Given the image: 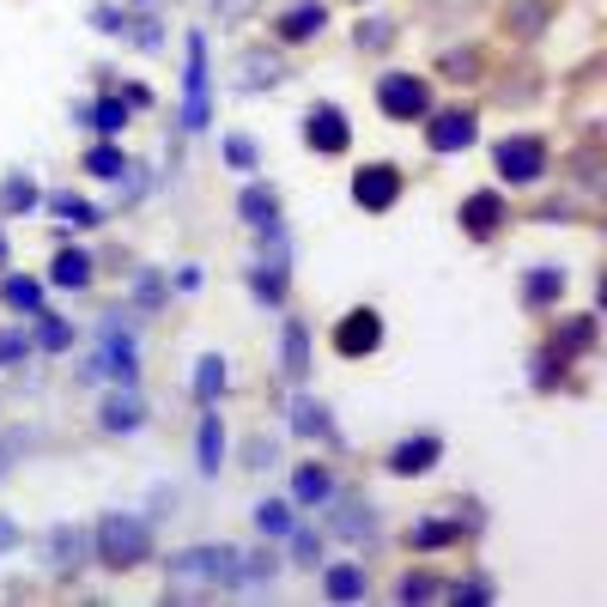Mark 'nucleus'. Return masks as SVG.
Masks as SVG:
<instances>
[{
    "mask_svg": "<svg viewBox=\"0 0 607 607\" xmlns=\"http://www.w3.org/2000/svg\"><path fill=\"white\" fill-rule=\"evenodd\" d=\"M559 352H590L595 347V317H571L559 322V340H553Z\"/></svg>",
    "mask_w": 607,
    "mask_h": 607,
    "instance_id": "obj_22",
    "label": "nucleus"
},
{
    "mask_svg": "<svg viewBox=\"0 0 607 607\" xmlns=\"http://www.w3.org/2000/svg\"><path fill=\"white\" fill-rule=\"evenodd\" d=\"M37 340H43L49 352H61V347H74V328H67L61 317H43V322H37Z\"/></svg>",
    "mask_w": 607,
    "mask_h": 607,
    "instance_id": "obj_32",
    "label": "nucleus"
},
{
    "mask_svg": "<svg viewBox=\"0 0 607 607\" xmlns=\"http://www.w3.org/2000/svg\"><path fill=\"white\" fill-rule=\"evenodd\" d=\"M468 534V522H450V516H425V522H413L408 529V546L413 553H431V546H450Z\"/></svg>",
    "mask_w": 607,
    "mask_h": 607,
    "instance_id": "obj_12",
    "label": "nucleus"
},
{
    "mask_svg": "<svg viewBox=\"0 0 607 607\" xmlns=\"http://www.w3.org/2000/svg\"><path fill=\"white\" fill-rule=\"evenodd\" d=\"M486 595H492L486 583H462V590H455V602H486Z\"/></svg>",
    "mask_w": 607,
    "mask_h": 607,
    "instance_id": "obj_41",
    "label": "nucleus"
},
{
    "mask_svg": "<svg viewBox=\"0 0 607 607\" xmlns=\"http://www.w3.org/2000/svg\"><path fill=\"white\" fill-rule=\"evenodd\" d=\"M237 212H243V219H249V225H261V231H268V219H273V195H268V189H256V182H249V189H243V195H237Z\"/></svg>",
    "mask_w": 607,
    "mask_h": 607,
    "instance_id": "obj_23",
    "label": "nucleus"
},
{
    "mask_svg": "<svg viewBox=\"0 0 607 607\" xmlns=\"http://www.w3.org/2000/svg\"><path fill=\"white\" fill-rule=\"evenodd\" d=\"M256 298L286 304V273H280V268H256Z\"/></svg>",
    "mask_w": 607,
    "mask_h": 607,
    "instance_id": "obj_34",
    "label": "nucleus"
},
{
    "mask_svg": "<svg viewBox=\"0 0 607 607\" xmlns=\"http://www.w3.org/2000/svg\"><path fill=\"white\" fill-rule=\"evenodd\" d=\"M377 109L389 121H425V109H431V79L425 74H383L377 79Z\"/></svg>",
    "mask_w": 607,
    "mask_h": 607,
    "instance_id": "obj_2",
    "label": "nucleus"
},
{
    "mask_svg": "<svg viewBox=\"0 0 607 607\" xmlns=\"http://www.w3.org/2000/svg\"><path fill=\"white\" fill-rule=\"evenodd\" d=\"M292 431H304V438H317V431H328V413L310 401V395H298L292 401Z\"/></svg>",
    "mask_w": 607,
    "mask_h": 607,
    "instance_id": "obj_25",
    "label": "nucleus"
},
{
    "mask_svg": "<svg viewBox=\"0 0 607 607\" xmlns=\"http://www.w3.org/2000/svg\"><path fill=\"white\" fill-rule=\"evenodd\" d=\"M243 79H280V61H268L256 49V55H243Z\"/></svg>",
    "mask_w": 607,
    "mask_h": 607,
    "instance_id": "obj_37",
    "label": "nucleus"
},
{
    "mask_svg": "<svg viewBox=\"0 0 607 607\" xmlns=\"http://www.w3.org/2000/svg\"><path fill=\"white\" fill-rule=\"evenodd\" d=\"M322 25H328V7L322 0H298V7H286V13L273 18V37L280 43H310V37H322Z\"/></svg>",
    "mask_w": 607,
    "mask_h": 607,
    "instance_id": "obj_10",
    "label": "nucleus"
},
{
    "mask_svg": "<svg viewBox=\"0 0 607 607\" xmlns=\"http://www.w3.org/2000/svg\"><path fill=\"white\" fill-rule=\"evenodd\" d=\"M322 590H328L334 602H359V595L371 590V577H364L359 565H328V577H322Z\"/></svg>",
    "mask_w": 607,
    "mask_h": 607,
    "instance_id": "obj_16",
    "label": "nucleus"
},
{
    "mask_svg": "<svg viewBox=\"0 0 607 607\" xmlns=\"http://www.w3.org/2000/svg\"><path fill=\"white\" fill-rule=\"evenodd\" d=\"M49 280L67 286V292H86L91 286V256H86V249H61L55 268H49Z\"/></svg>",
    "mask_w": 607,
    "mask_h": 607,
    "instance_id": "obj_14",
    "label": "nucleus"
},
{
    "mask_svg": "<svg viewBox=\"0 0 607 607\" xmlns=\"http://www.w3.org/2000/svg\"><path fill=\"white\" fill-rule=\"evenodd\" d=\"M395 595H401V602H431V595H443V590L431 583V577H401V590Z\"/></svg>",
    "mask_w": 607,
    "mask_h": 607,
    "instance_id": "obj_35",
    "label": "nucleus"
},
{
    "mask_svg": "<svg viewBox=\"0 0 607 607\" xmlns=\"http://www.w3.org/2000/svg\"><path fill=\"white\" fill-rule=\"evenodd\" d=\"M49 207H55V219H74V225H98V207H91V201L55 195V201H49Z\"/></svg>",
    "mask_w": 607,
    "mask_h": 607,
    "instance_id": "obj_28",
    "label": "nucleus"
},
{
    "mask_svg": "<svg viewBox=\"0 0 607 607\" xmlns=\"http://www.w3.org/2000/svg\"><path fill=\"white\" fill-rule=\"evenodd\" d=\"M438 455H443V443L438 438H408V443H395L389 450V474H425V468H438Z\"/></svg>",
    "mask_w": 607,
    "mask_h": 607,
    "instance_id": "obj_11",
    "label": "nucleus"
},
{
    "mask_svg": "<svg viewBox=\"0 0 607 607\" xmlns=\"http://www.w3.org/2000/svg\"><path fill=\"white\" fill-rule=\"evenodd\" d=\"M383 347V317L371 310V304H359V310H347V317L334 322V352L340 359H364V352Z\"/></svg>",
    "mask_w": 607,
    "mask_h": 607,
    "instance_id": "obj_7",
    "label": "nucleus"
},
{
    "mask_svg": "<svg viewBox=\"0 0 607 607\" xmlns=\"http://www.w3.org/2000/svg\"><path fill=\"white\" fill-rule=\"evenodd\" d=\"M225 158L237 170H249V165H256V146H249V140H225Z\"/></svg>",
    "mask_w": 607,
    "mask_h": 607,
    "instance_id": "obj_39",
    "label": "nucleus"
},
{
    "mask_svg": "<svg viewBox=\"0 0 607 607\" xmlns=\"http://www.w3.org/2000/svg\"><path fill=\"white\" fill-rule=\"evenodd\" d=\"M98 419H104V431H134V425H140V401H134V395H109Z\"/></svg>",
    "mask_w": 607,
    "mask_h": 607,
    "instance_id": "obj_20",
    "label": "nucleus"
},
{
    "mask_svg": "<svg viewBox=\"0 0 607 607\" xmlns=\"http://www.w3.org/2000/svg\"><path fill=\"white\" fill-rule=\"evenodd\" d=\"M304 146H310V152H322V158H334V152H347V146H352L347 116H340L334 104H317L310 116H304Z\"/></svg>",
    "mask_w": 607,
    "mask_h": 607,
    "instance_id": "obj_9",
    "label": "nucleus"
},
{
    "mask_svg": "<svg viewBox=\"0 0 607 607\" xmlns=\"http://www.w3.org/2000/svg\"><path fill=\"white\" fill-rule=\"evenodd\" d=\"M352 43H359V49H389L395 43V25H389V18H359Z\"/></svg>",
    "mask_w": 607,
    "mask_h": 607,
    "instance_id": "obj_26",
    "label": "nucleus"
},
{
    "mask_svg": "<svg viewBox=\"0 0 607 607\" xmlns=\"http://www.w3.org/2000/svg\"><path fill=\"white\" fill-rule=\"evenodd\" d=\"M474 134H480V116L468 104H450V109H425V146L450 158V152H468Z\"/></svg>",
    "mask_w": 607,
    "mask_h": 607,
    "instance_id": "obj_4",
    "label": "nucleus"
},
{
    "mask_svg": "<svg viewBox=\"0 0 607 607\" xmlns=\"http://www.w3.org/2000/svg\"><path fill=\"white\" fill-rule=\"evenodd\" d=\"M286 377L292 383L310 377V328L304 322H286Z\"/></svg>",
    "mask_w": 607,
    "mask_h": 607,
    "instance_id": "obj_19",
    "label": "nucleus"
},
{
    "mask_svg": "<svg viewBox=\"0 0 607 607\" xmlns=\"http://www.w3.org/2000/svg\"><path fill=\"white\" fill-rule=\"evenodd\" d=\"M455 219H462V231H468L474 243H492L504 225H511V201H504L499 189H474V195L462 201V212H455Z\"/></svg>",
    "mask_w": 607,
    "mask_h": 607,
    "instance_id": "obj_6",
    "label": "nucleus"
},
{
    "mask_svg": "<svg viewBox=\"0 0 607 607\" xmlns=\"http://www.w3.org/2000/svg\"><path fill=\"white\" fill-rule=\"evenodd\" d=\"M7 541H13V529H7V522H0V546H7Z\"/></svg>",
    "mask_w": 607,
    "mask_h": 607,
    "instance_id": "obj_43",
    "label": "nucleus"
},
{
    "mask_svg": "<svg viewBox=\"0 0 607 607\" xmlns=\"http://www.w3.org/2000/svg\"><path fill=\"white\" fill-rule=\"evenodd\" d=\"M219 389H225V359H219V352H207V359L195 364V395H201V401H212Z\"/></svg>",
    "mask_w": 607,
    "mask_h": 607,
    "instance_id": "obj_24",
    "label": "nucleus"
},
{
    "mask_svg": "<svg viewBox=\"0 0 607 607\" xmlns=\"http://www.w3.org/2000/svg\"><path fill=\"white\" fill-rule=\"evenodd\" d=\"M559 371H565V352L546 347L541 359H534V389H553V383H559Z\"/></svg>",
    "mask_w": 607,
    "mask_h": 607,
    "instance_id": "obj_30",
    "label": "nucleus"
},
{
    "mask_svg": "<svg viewBox=\"0 0 607 607\" xmlns=\"http://www.w3.org/2000/svg\"><path fill=\"white\" fill-rule=\"evenodd\" d=\"M207 121V43H189V128Z\"/></svg>",
    "mask_w": 607,
    "mask_h": 607,
    "instance_id": "obj_13",
    "label": "nucleus"
},
{
    "mask_svg": "<svg viewBox=\"0 0 607 607\" xmlns=\"http://www.w3.org/2000/svg\"><path fill=\"white\" fill-rule=\"evenodd\" d=\"M292 492H298V504H328L334 499V474L322 468V462H304L298 480H292Z\"/></svg>",
    "mask_w": 607,
    "mask_h": 607,
    "instance_id": "obj_15",
    "label": "nucleus"
},
{
    "mask_svg": "<svg viewBox=\"0 0 607 607\" xmlns=\"http://www.w3.org/2000/svg\"><path fill=\"white\" fill-rule=\"evenodd\" d=\"M146 553H152V529L140 516H104V522H98V559H104L109 571H134Z\"/></svg>",
    "mask_w": 607,
    "mask_h": 607,
    "instance_id": "obj_1",
    "label": "nucleus"
},
{
    "mask_svg": "<svg viewBox=\"0 0 607 607\" xmlns=\"http://www.w3.org/2000/svg\"><path fill=\"white\" fill-rule=\"evenodd\" d=\"M546 13H553L546 0H522L516 13H504V30H511V37H522V43H534V37H541V25H546Z\"/></svg>",
    "mask_w": 607,
    "mask_h": 607,
    "instance_id": "obj_17",
    "label": "nucleus"
},
{
    "mask_svg": "<svg viewBox=\"0 0 607 607\" xmlns=\"http://www.w3.org/2000/svg\"><path fill=\"white\" fill-rule=\"evenodd\" d=\"M86 170H91V177H121L128 158H121V146H91L86 152Z\"/></svg>",
    "mask_w": 607,
    "mask_h": 607,
    "instance_id": "obj_27",
    "label": "nucleus"
},
{
    "mask_svg": "<svg viewBox=\"0 0 607 607\" xmlns=\"http://www.w3.org/2000/svg\"><path fill=\"white\" fill-rule=\"evenodd\" d=\"M474 67H480L474 55H443V74H474Z\"/></svg>",
    "mask_w": 607,
    "mask_h": 607,
    "instance_id": "obj_40",
    "label": "nucleus"
},
{
    "mask_svg": "<svg viewBox=\"0 0 607 607\" xmlns=\"http://www.w3.org/2000/svg\"><path fill=\"white\" fill-rule=\"evenodd\" d=\"M7 304H13V310H37L43 286H37V280H7Z\"/></svg>",
    "mask_w": 607,
    "mask_h": 607,
    "instance_id": "obj_33",
    "label": "nucleus"
},
{
    "mask_svg": "<svg viewBox=\"0 0 607 607\" xmlns=\"http://www.w3.org/2000/svg\"><path fill=\"white\" fill-rule=\"evenodd\" d=\"M0 207H37V189H30V182H13V189L0 195Z\"/></svg>",
    "mask_w": 607,
    "mask_h": 607,
    "instance_id": "obj_38",
    "label": "nucleus"
},
{
    "mask_svg": "<svg viewBox=\"0 0 607 607\" xmlns=\"http://www.w3.org/2000/svg\"><path fill=\"white\" fill-rule=\"evenodd\" d=\"M91 121H98V134H121V128H128V109H121L116 98H104V104L91 109Z\"/></svg>",
    "mask_w": 607,
    "mask_h": 607,
    "instance_id": "obj_31",
    "label": "nucleus"
},
{
    "mask_svg": "<svg viewBox=\"0 0 607 607\" xmlns=\"http://www.w3.org/2000/svg\"><path fill=\"white\" fill-rule=\"evenodd\" d=\"M25 352H30V334L25 328H7V334H0V364L25 359Z\"/></svg>",
    "mask_w": 607,
    "mask_h": 607,
    "instance_id": "obj_36",
    "label": "nucleus"
},
{
    "mask_svg": "<svg viewBox=\"0 0 607 607\" xmlns=\"http://www.w3.org/2000/svg\"><path fill=\"white\" fill-rule=\"evenodd\" d=\"M256 529L261 534H292V511L286 504H256Z\"/></svg>",
    "mask_w": 607,
    "mask_h": 607,
    "instance_id": "obj_29",
    "label": "nucleus"
},
{
    "mask_svg": "<svg viewBox=\"0 0 607 607\" xmlns=\"http://www.w3.org/2000/svg\"><path fill=\"white\" fill-rule=\"evenodd\" d=\"M492 165H499L504 182H541L546 165H553V152H546L541 134H511L492 146Z\"/></svg>",
    "mask_w": 607,
    "mask_h": 607,
    "instance_id": "obj_3",
    "label": "nucleus"
},
{
    "mask_svg": "<svg viewBox=\"0 0 607 607\" xmlns=\"http://www.w3.org/2000/svg\"><path fill=\"white\" fill-rule=\"evenodd\" d=\"M219 455H225V431H219V413L201 419V474H219Z\"/></svg>",
    "mask_w": 607,
    "mask_h": 607,
    "instance_id": "obj_21",
    "label": "nucleus"
},
{
    "mask_svg": "<svg viewBox=\"0 0 607 607\" xmlns=\"http://www.w3.org/2000/svg\"><path fill=\"white\" fill-rule=\"evenodd\" d=\"M0 268H7V231H0Z\"/></svg>",
    "mask_w": 607,
    "mask_h": 607,
    "instance_id": "obj_42",
    "label": "nucleus"
},
{
    "mask_svg": "<svg viewBox=\"0 0 607 607\" xmlns=\"http://www.w3.org/2000/svg\"><path fill=\"white\" fill-rule=\"evenodd\" d=\"M352 201H359L364 212H389L395 201H401V170L395 165H359L352 170Z\"/></svg>",
    "mask_w": 607,
    "mask_h": 607,
    "instance_id": "obj_8",
    "label": "nucleus"
},
{
    "mask_svg": "<svg viewBox=\"0 0 607 607\" xmlns=\"http://www.w3.org/2000/svg\"><path fill=\"white\" fill-rule=\"evenodd\" d=\"M170 577H182V583H231L237 577V546H182V553H170Z\"/></svg>",
    "mask_w": 607,
    "mask_h": 607,
    "instance_id": "obj_5",
    "label": "nucleus"
},
{
    "mask_svg": "<svg viewBox=\"0 0 607 607\" xmlns=\"http://www.w3.org/2000/svg\"><path fill=\"white\" fill-rule=\"evenodd\" d=\"M559 292H565V273H559V268H534L529 286H522V304H529V310H546V304L559 298Z\"/></svg>",
    "mask_w": 607,
    "mask_h": 607,
    "instance_id": "obj_18",
    "label": "nucleus"
}]
</instances>
